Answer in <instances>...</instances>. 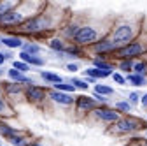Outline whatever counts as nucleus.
I'll list each match as a JSON object with an SVG mask.
<instances>
[{"label":"nucleus","instance_id":"f3484780","mask_svg":"<svg viewBox=\"0 0 147 146\" xmlns=\"http://www.w3.org/2000/svg\"><path fill=\"white\" fill-rule=\"evenodd\" d=\"M16 115V111H14V107L11 106V102H9V99L7 97H0V120H5V118H12Z\"/></svg>","mask_w":147,"mask_h":146},{"label":"nucleus","instance_id":"37998d69","mask_svg":"<svg viewBox=\"0 0 147 146\" xmlns=\"http://www.w3.org/2000/svg\"><path fill=\"white\" fill-rule=\"evenodd\" d=\"M4 95V88H2V83H0V97Z\"/></svg>","mask_w":147,"mask_h":146},{"label":"nucleus","instance_id":"5701e85b","mask_svg":"<svg viewBox=\"0 0 147 146\" xmlns=\"http://www.w3.org/2000/svg\"><path fill=\"white\" fill-rule=\"evenodd\" d=\"M124 78H126V83H130V85H133V86H137V88L147 85V78L142 76V74H135V72H131V74H126Z\"/></svg>","mask_w":147,"mask_h":146},{"label":"nucleus","instance_id":"aec40b11","mask_svg":"<svg viewBox=\"0 0 147 146\" xmlns=\"http://www.w3.org/2000/svg\"><path fill=\"white\" fill-rule=\"evenodd\" d=\"M39 76H40V79L44 81V83H47V85H58V83H61V81H65L60 74H56V72H49V70H40L39 72Z\"/></svg>","mask_w":147,"mask_h":146},{"label":"nucleus","instance_id":"7c9ffc66","mask_svg":"<svg viewBox=\"0 0 147 146\" xmlns=\"http://www.w3.org/2000/svg\"><path fill=\"white\" fill-rule=\"evenodd\" d=\"M95 93H100L103 97H112L114 95V88H110L107 85H95Z\"/></svg>","mask_w":147,"mask_h":146},{"label":"nucleus","instance_id":"423d86ee","mask_svg":"<svg viewBox=\"0 0 147 146\" xmlns=\"http://www.w3.org/2000/svg\"><path fill=\"white\" fill-rule=\"evenodd\" d=\"M142 129V121L135 116H124L119 118L114 123V132L116 134H135Z\"/></svg>","mask_w":147,"mask_h":146},{"label":"nucleus","instance_id":"6e6552de","mask_svg":"<svg viewBox=\"0 0 147 146\" xmlns=\"http://www.w3.org/2000/svg\"><path fill=\"white\" fill-rule=\"evenodd\" d=\"M89 49L96 55V58H107V55H114L117 51V46L110 41V37H103L93 46H89Z\"/></svg>","mask_w":147,"mask_h":146},{"label":"nucleus","instance_id":"49530a36","mask_svg":"<svg viewBox=\"0 0 147 146\" xmlns=\"http://www.w3.org/2000/svg\"><path fill=\"white\" fill-rule=\"evenodd\" d=\"M144 136H145V137H147V129H145V130H144Z\"/></svg>","mask_w":147,"mask_h":146},{"label":"nucleus","instance_id":"6ab92c4d","mask_svg":"<svg viewBox=\"0 0 147 146\" xmlns=\"http://www.w3.org/2000/svg\"><path fill=\"white\" fill-rule=\"evenodd\" d=\"M114 72H109V70H100L96 67H88L86 70H82V76H89V78H93L95 81L98 79H105V78H110Z\"/></svg>","mask_w":147,"mask_h":146},{"label":"nucleus","instance_id":"f8f14e48","mask_svg":"<svg viewBox=\"0 0 147 146\" xmlns=\"http://www.w3.org/2000/svg\"><path fill=\"white\" fill-rule=\"evenodd\" d=\"M7 78L12 81V83H18V85H23V86H30V85H35L33 83V78H30L28 74H23V72L16 70V69H7Z\"/></svg>","mask_w":147,"mask_h":146},{"label":"nucleus","instance_id":"412c9836","mask_svg":"<svg viewBox=\"0 0 147 146\" xmlns=\"http://www.w3.org/2000/svg\"><path fill=\"white\" fill-rule=\"evenodd\" d=\"M21 51L26 53V55H33V57H37V55H40V53H42V46L37 42V41H25Z\"/></svg>","mask_w":147,"mask_h":146},{"label":"nucleus","instance_id":"ddd939ff","mask_svg":"<svg viewBox=\"0 0 147 146\" xmlns=\"http://www.w3.org/2000/svg\"><path fill=\"white\" fill-rule=\"evenodd\" d=\"M23 44H25V39L20 37V35H16V33L2 35V46L7 48V49H20V51H21Z\"/></svg>","mask_w":147,"mask_h":146},{"label":"nucleus","instance_id":"58836bf2","mask_svg":"<svg viewBox=\"0 0 147 146\" xmlns=\"http://www.w3.org/2000/svg\"><path fill=\"white\" fill-rule=\"evenodd\" d=\"M140 104H142V107H147V93H144L140 97Z\"/></svg>","mask_w":147,"mask_h":146},{"label":"nucleus","instance_id":"a878e982","mask_svg":"<svg viewBox=\"0 0 147 146\" xmlns=\"http://www.w3.org/2000/svg\"><path fill=\"white\" fill-rule=\"evenodd\" d=\"M51 88H53V90H56V92L70 93V95H74V93H76V86H74V85H70L68 81H61V83H58V85H53Z\"/></svg>","mask_w":147,"mask_h":146},{"label":"nucleus","instance_id":"f257e3e1","mask_svg":"<svg viewBox=\"0 0 147 146\" xmlns=\"http://www.w3.org/2000/svg\"><path fill=\"white\" fill-rule=\"evenodd\" d=\"M54 23L53 21V14L47 11V5L33 18H30L28 21H25L20 28H16L14 33L16 35H26V37H44V35H49V32L54 30Z\"/></svg>","mask_w":147,"mask_h":146},{"label":"nucleus","instance_id":"0eeeda50","mask_svg":"<svg viewBox=\"0 0 147 146\" xmlns=\"http://www.w3.org/2000/svg\"><path fill=\"white\" fill-rule=\"evenodd\" d=\"M23 95H25L28 104L40 106V104H44L47 100V90L44 86H39V85H30V86H25Z\"/></svg>","mask_w":147,"mask_h":146},{"label":"nucleus","instance_id":"b1692460","mask_svg":"<svg viewBox=\"0 0 147 146\" xmlns=\"http://www.w3.org/2000/svg\"><path fill=\"white\" fill-rule=\"evenodd\" d=\"M18 0H0V20L7 14V12H11L12 9H16L18 7Z\"/></svg>","mask_w":147,"mask_h":146},{"label":"nucleus","instance_id":"9d476101","mask_svg":"<svg viewBox=\"0 0 147 146\" xmlns=\"http://www.w3.org/2000/svg\"><path fill=\"white\" fill-rule=\"evenodd\" d=\"M95 116L100 120V121H105V123H116L119 118H121V113H117L114 107H107V106H98L95 109Z\"/></svg>","mask_w":147,"mask_h":146},{"label":"nucleus","instance_id":"dca6fc26","mask_svg":"<svg viewBox=\"0 0 147 146\" xmlns=\"http://www.w3.org/2000/svg\"><path fill=\"white\" fill-rule=\"evenodd\" d=\"M47 46H49V49L56 51V53L60 55V58H65V49H67L68 42H65L61 37H51V39L47 41Z\"/></svg>","mask_w":147,"mask_h":146},{"label":"nucleus","instance_id":"f704fd0d","mask_svg":"<svg viewBox=\"0 0 147 146\" xmlns=\"http://www.w3.org/2000/svg\"><path fill=\"white\" fill-rule=\"evenodd\" d=\"M140 97H142V95H140L138 92H131L130 95H128V102H130L131 106H137V104L140 102Z\"/></svg>","mask_w":147,"mask_h":146},{"label":"nucleus","instance_id":"ea45409f","mask_svg":"<svg viewBox=\"0 0 147 146\" xmlns=\"http://www.w3.org/2000/svg\"><path fill=\"white\" fill-rule=\"evenodd\" d=\"M84 79H86L88 83H91V85H95V83H96V81H95L93 78H89V76H84Z\"/></svg>","mask_w":147,"mask_h":146},{"label":"nucleus","instance_id":"4468645a","mask_svg":"<svg viewBox=\"0 0 147 146\" xmlns=\"http://www.w3.org/2000/svg\"><path fill=\"white\" fill-rule=\"evenodd\" d=\"M18 60H21V62H25L26 65H30V67H44L46 65V58L44 57H40V55H37V57H33V55H26V53H23V51H20L18 53Z\"/></svg>","mask_w":147,"mask_h":146},{"label":"nucleus","instance_id":"1a4fd4ad","mask_svg":"<svg viewBox=\"0 0 147 146\" xmlns=\"http://www.w3.org/2000/svg\"><path fill=\"white\" fill-rule=\"evenodd\" d=\"M74 106H76V113H79V115L93 113L95 109L98 107V104L93 100V97H88V95H77Z\"/></svg>","mask_w":147,"mask_h":146},{"label":"nucleus","instance_id":"9b49d317","mask_svg":"<svg viewBox=\"0 0 147 146\" xmlns=\"http://www.w3.org/2000/svg\"><path fill=\"white\" fill-rule=\"evenodd\" d=\"M47 99L53 100L54 104H60V106H72L76 102V95H70V93H63V92H56V90H47Z\"/></svg>","mask_w":147,"mask_h":146},{"label":"nucleus","instance_id":"39448f33","mask_svg":"<svg viewBox=\"0 0 147 146\" xmlns=\"http://www.w3.org/2000/svg\"><path fill=\"white\" fill-rule=\"evenodd\" d=\"M144 53H147L145 44H144L140 39H135V41L130 42V44L117 48V51L114 53V57H116L117 60H135V58L142 57Z\"/></svg>","mask_w":147,"mask_h":146},{"label":"nucleus","instance_id":"e433bc0d","mask_svg":"<svg viewBox=\"0 0 147 146\" xmlns=\"http://www.w3.org/2000/svg\"><path fill=\"white\" fill-rule=\"evenodd\" d=\"M67 70H70V72H77V70H79V65H77V63H67Z\"/></svg>","mask_w":147,"mask_h":146},{"label":"nucleus","instance_id":"c9c22d12","mask_svg":"<svg viewBox=\"0 0 147 146\" xmlns=\"http://www.w3.org/2000/svg\"><path fill=\"white\" fill-rule=\"evenodd\" d=\"M93 100H95L96 104H102V106H105V104L109 102L107 97H103V95H100V93H95V92H93Z\"/></svg>","mask_w":147,"mask_h":146},{"label":"nucleus","instance_id":"a18cd8bd","mask_svg":"<svg viewBox=\"0 0 147 146\" xmlns=\"http://www.w3.org/2000/svg\"><path fill=\"white\" fill-rule=\"evenodd\" d=\"M0 48H2V35H0Z\"/></svg>","mask_w":147,"mask_h":146},{"label":"nucleus","instance_id":"c756f323","mask_svg":"<svg viewBox=\"0 0 147 146\" xmlns=\"http://www.w3.org/2000/svg\"><path fill=\"white\" fill-rule=\"evenodd\" d=\"M114 109H116L117 113H131L133 111V106L128 100H117L116 106H114Z\"/></svg>","mask_w":147,"mask_h":146},{"label":"nucleus","instance_id":"20e7f679","mask_svg":"<svg viewBox=\"0 0 147 146\" xmlns=\"http://www.w3.org/2000/svg\"><path fill=\"white\" fill-rule=\"evenodd\" d=\"M100 39H103V35L100 33V30L93 25H81L77 35L74 37L72 44H76L79 48H89L93 46L95 42H98Z\"/></svg>","mask_w":147,"mask_h":146},{"label":"nucleus","instance_id":"f03ea898","mask_svg":"<svg viewBox=\"0 0 147 146\" xmlns=\"http://www.w3.org/2000/svg\"><path fill=\"white\" fill-rule=\"evenodd\" d=\"M44 7H46V4H42V2H39V4H35V2H20L16 9L7 12L2 20H0V27L5 28V30H16L25 21H28L30 18L39 14Z\"/></svg>","mask_w":147,"mask_h":146},{"label":"nucleus","instance_id":"4be33fe9","mask_svg":"<svg viewBox=\"0 0 147 146\" xmlns=\"http://www.w3.org/2000/svg\"><path fill=\"white\" fill-rule=\"evenodd\" d=\"M93 65L91 67H96V69H100V70H109V72H114V69H116V65L112 63V62H109L107 58H96V57H93Z\"/></svg>","mask_w":147,"mask_h":146},{"label":"nucleus","instance_id":"7ed1b4c3","mask_svg":"<svg viewBox=\"0 0 147 146\" xmlns=\"http://www.w3.org/2000/svg\"><path fill=\"white\" fill-rule=\"evenodd\" d=\"M140 30L138 23H130V21H123L119 25H114L112 30H110V41H112L117 48L126 46L137 39V33Z\"/></svg>","mask_w":147,"mask_h":146},{"label":"nucleus","instance_id":"473e14b6","mask_svg":"<svg viewBox=\"0 0 147 146\" xmlns=\"http://www.w3.org/2000/svg\"><path fill=\"white\" fill-rule=\"evenodd\" d=\"M12 69L23 72V74H26L28 70H32V67H30V65H26V63H25V62H21V60H12Z\"/></svg>","mask_w":147,"mask_h":146},{"label":"nucleus","instance_id":"cd10ccee","mask_svg":"<svg viewBox=\"0 0 147 146\" xmlns=\"http://www.w3.org/2000/svg\"><path fill=\"white\" fill-rule=\"evenodd\" d=\"M133 63H135V60H119L117 62V69H119L121 74H123V72L131 74V72H133Z\"/></svg>","mask_w":147,"mask_h":146},{"label":"nucleus","instance_id":"2eb2a0df","mask_svg":"<svg viewBox=\"0 0 147 146\" xmlns=\"http://www.w3.org/2000/svg\"><path fill=\"white\" fill-rule=\"evenodd\" d=\"M20 134H23L21 129H18V127H11L5 120H0V137H4V139L9 141L11 137L20 136Z\"/></svg>","mask_w":147,"mask_h":146},{"label":"nucleus","instance_id":"79ce46f5","mask_svg":"<svg viewBox=\"0 0 147 146\" xmlns=\"http://www.w3.org/2000/svg\"><path fill=\"white\" fill-rule=\"evenodd\" d=\"M28 146H44V144H40V143H39V141H33V143H30V144H28Z\"/></svg>","mask_w":147,"mask_h":146},{"label":"nucleus","instance_id":"c85d7f7f","mask_svg":"<svg viewBox=\"0 0 147 146\" xmlns=\"http://www.w3.org/2000/svg\"><path fill=\"white\" fill-rule=\"evenodd\" d=\"M68 83L76 86V90H81V92H88V90H89L88 81H86V79H81V78H70Z\"/></svg>","mask_w":147,"mask_h":146},{"label":"nucleus","instance_id":"a211bd4d","mask_svg":"<svg viewBox=\"0 0 147 146\" xmlns=\"http://www.w3.org/2000/svg\"><path fill=\"white\" fill-rule=\"evenodd\" d=\"M2 88H4V95H5V97L20 95V93L25 92V86H23V85H18V83H12V81H5V83H2Z\"/></svg>","mask_w":147,"mask_h":146},{"label":"nucleus","instance_id":"72a5a7b5","mask_svg":"<svg viewBox=\"0 0 147 146\" xmlns=\"http://www.w3.org/2000/svg\"><path fill=\"white\" fill-rule=\"evenodd\" d=\"M110 78H112V79H114V83H116V85H119V86H124V85H126V78L121 74L119 70H114V74L110 76Z\"/></svg>","mask_w":147,"mask_h":146},{"label":"nucleus","instance_id":"bb28decb","mask_svg":"<svg viewBox=\"0 0 147 146\" xmlns=\"http://www.w3.org/2000/svg\"><path fill=\"white\" fill-rule=\"evenodd\" d=\"M30 143H32V141L28 139V136H25V132L9 139V144H11V146H28Z\"/></svg>","mask_w":147,"mask_h":146},{"label":"nucleus","instance_id":"a19ab883","mask_svg":"<svg viewBox=\"0 0 147 146\" xmlns=\"http://www.w3.org/2000/svg\"><path fill=\"white\" fill-rule=\"evenodd\" d=\"M4 53H5V58L7 60H12V53L11 51H4Z\"/></svg>","mask_w":147,"mask_h":146},{"label":"nucleus","instance_id":"4c0bfd02","mask_svg":"<svg viewBox=\"0 0 147 146\" xmlns=\"http://www.w3.org/2000/svg\"><path fill=\"white\" fill-rule=\"evenodd\" d=\"M5 62H7V58H5V53H4V49H0V67H2Z\"/></svg>","mask_w":147,"mask_h":146},{"label":"nucleus","instance_id":"2f4dec72","mask_svg":"<svg viewBox=\"0 0 147 146\" xmlns=\"http://www.w3.org/2000/svg\"><path fill=\"white\" fill-rule=\"evenodd\" d=\"M133 72L135 74H142L145 76V72H147V60H138L133 63Z\"/></svg>","mask_w":147,"mask_h":146},{"label":"nucleus","instance_id":"393cba45","mask_svg":"<svg viewBox=\"0 0 147 146\" xmlns=\"http://www.w3.org/2000/svg\"><path fill=\"white\" fill-rule=\"evenodd\" d=\"M67 57H72V58H82L84 57V48H79L76 44H68L67 49H65V58Z\"/></svg>","mask_w":147,"mask_h":146},{"label":"nucleus","instance_id":"c03bdc74","mask_svg":"<svg viewBox=\"0 0 147 146\" xmlns=\"http://www.w3.org/2000/svg\"><path fill=\"white\" fill-rule=\"evenodd\" d=\"M2 76H4V70H2V69H0V78H2Z\"/></svg>","mask_w":147,"mask_h":146}]
</instances>
